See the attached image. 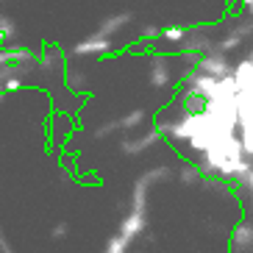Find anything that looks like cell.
I'll return each instance as SVG.
<instances>
[{
    "mask_svg": "<svg viewBox=\"0 0 253 253\" xmlns=\"http://www.w3.org/2000/svg\"><path fill=\"white\" fill-rule=\"evenodd\" d=\"M198 73H206L211 75V78H228V75H234V61L225 56V53H203L201 61H198Z\"/></svg>",
    "mask_w": 253,
    "mask_h": 253,
    "instance_id": "obj_1",
    "label": "cell"
},
{
    "mask_svg": "<svg viewBox=\"0 0 253 253\" xmlns=\"http://www.w3.org/2000/svg\"><path fill=\"white\" fill-rule=\"evenodd\" d=\"M228 253H253V217H242L231 228Z\"/></svg>",
    "mask_w": 253,
    "mask_h": 253,
    "instance_id": "obj_2",
    "label": "cell"
},
{
    "mask_svg": "<svg viewBox=\"0 0 253 253\" xmlns=\"http://www.w3.org/2000/svg\"><path fill=\"white\" fill-rule=\"evenodd\" d=\"M186 34H189L186 25H167V28H162V39H167V42H184Z\"/></svg>",
    "mask_w": 253,
    "mask_h": 253,
    "instance_id": "obj_3",
    "label": "cell"
},
{
    "mask_svg": "<svg viewBox=\"0 0 253 253\" xmlns=\"http://www.w3.org/2000/svg\"><path fill=\"white\" fill-rule=\"evenodd\" d=\"M178 178L184 181V184H198V181H201V172H198V167H195L192 162H184L181 164V170H178Z\"/></svg>",
    "mask_w": 253,
    "mask_h": 253,
    "instance_id": "obj_4",
    "label": "cell"
},
{
    "mask_svg": "<svg viewBox=\"0 0 253 253\" xmlns=\"http://www.w3.org/2000/svg\"><path fill=\"white\" fill-rule=\"evenodd\" d=\"M239 8H242V14L245 17L253 20V0H239Z\"/></svg>",
    "mask_w": 253,
    "mask_h": 253,
    "instance_id": "obj_5",
    "label": "cell"
},
{
    "mask_svg": "<svg viewBox=\"0 0 253 253\" xmlns=\"http://www.w3.org/2000/svg\"><path fill=\"white\" fill-rule=\"evenodd\" d=\"M248 56H251V59H253V50H251V53H248Z\"/></svg>",
    "mask_w": 253,
    "mask_h": 253,
    "instance_id": "obj_6",
    "label": "cell"
}]
</instances>
